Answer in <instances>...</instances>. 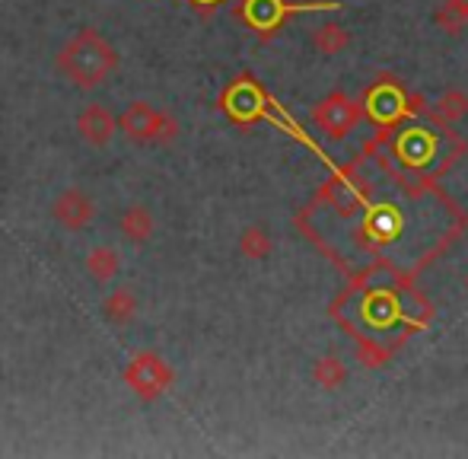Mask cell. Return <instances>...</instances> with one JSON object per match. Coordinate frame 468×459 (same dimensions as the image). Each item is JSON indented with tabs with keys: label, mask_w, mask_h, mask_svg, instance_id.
I'll list each match as a JSON object with an SVG mask.
<instances>
[{
	"label": "cell",
	"mask_w": 468,
	"mask_h": 459,
	"mask_svg": "<svg viewBox=\"0 0 468 459\" xmlns=\"http://www.w3.org/2000/svg\"><path fill=\"white\" fill-rule=\"evenodd\" d=\"M293 10H338V4H290V0H242L239 19L261 38L274 36Z\"/></svg>",
	"instance_id": "cell-10"
},
{
	"label": "cell",
	"mask_w": 468,
	"mask_h": 459,
	"mask_svg": "<svg viewBox=\"0 0 468 459\" xmlns=\"http://www.w3.org/2000/svg\"><path fill=\"white\" fill-rule=\"evenodd\" d=\"M427 109H431V115H437L440 122L456 124L468 115V93H463V90H446V93H440L437 102H427Z\"/></svg>",
	"instance_id": "cell-16"
},
{
	"label": "cell",
	"mask_w": 468,
	"mask_h": 459,
	"mask_svg": "<svg viewBox=\"0 0 468 459\" xmlns=\"http://www.w3.org/2000/svg\"><path fill=\"white\" fill-rule=\"evenodd\" d=\"M465 287H468V278H465Z\"/></svg>",
	"instance_id": "cell-23"
},
{
	"label": "cell",
	"mask_w": 468,
	"mask_h": 459,
	"mask_svg": "<svg viewBox=\"0 0 468 459\" xmlns=\"http://www.w3.org/2000/svg\"><path fill=\"white\" fill-rule=\"evenodd\" d=\"M191 4H195L197 6V10H214V6H220L223 4V0H191Z\"/></svg>",
	"instance_id": "cell-21"
},
{
	"label": "cell",
	"mask_w": 468,
	"mask_h": 459,
	"mask_svg": "<svg viewBox=\"0 0 468 459\" xmlns=\"http://www.w3.org/2000/svg\"><path fill=\"white\" fill-rule=\"evenodd\" d=\"M313 379L322 386V390H341L347 379V367L341 364L335 354H328V358H319L313 367Z\"/></svg>",
	"instance_id": "cell-19"
},
{
	"label": "cell",
	"mask_w": 468,
	"mask_h": 459,
	"mask_svg": "<svg viewBox=\"0 0 468 459\" xmlns=\"http://www.w3.org/2000/svg\"><path fill=\"white\" fill-rule=\"evenodd\" d=\"M427 109V100L401 83V77L395 74H376L373 83L364 90V100H360V112H364L367 124L373 131L395 128L405 118L418 115Z\"/></svg>",
	"instance_id": "cell-5"
},
{
	"label": "cell",
	"mask_w": 468,
	"mask_h": 459,
	"mask_svg": "<svg viewBox=\"0 0 468 459\" xmlns=\"http://www.w3.org/2000/svg\"><path fill=\"white\" fill-rule=\"evenodd\" d=\"M102 316L109 319L112 326H128L131 319L137 316L134 291H128V287H115V291L102 300Z\"/></svg>",
	"instance_id": "cell-15"
},
{
	"label": "cell",
	"mask_w": 468,
	"mask_h": 459,
	"mask_svg": "<svg viewBox=\"0 0 468 459\" xmlns=\"http://www.w3.org/2000/svg\"><path fill=\"white\" fill-rule=\"evenodd\" d=\"M77 134H80L90 147H105V144H112V137L118 134V115H112L109 106H102V102H90V106L77 115Z\"/></svg>",
	"instance_id": "cell-12"
},
{
	"label": "cell",
	"mask_w": 468,
	"mask_h": 459,
	"mask_svg": "<svg viewBox=\"0 0 468 459\" xmlns=\"http://www.w3.org/2000/svg\"><path fill=\"white\" fill-rule=\"evenodd\" d=\"M360 122H364L360 100L341 93V90L328 93L325 100H319L313 106V124L328 137V141H341V137H347Z\"/></svg>",
	"instance_id": "cell-9"
},
{
	"label": "cell",
	"mask_w": 468,
	"mask_h": 459,
	"mask_svg": "<svg viewBox=\"0 0 468 459\" xmlns=\"http://www.w3.org/2000/svg\"><path fill=\"white\" fill-rule=\"evenodd\" d=\"M173 367L160 358L156 351H141L134 354V360L124 370V383L131 386L137 399L144 402H156L160 396H166L169 386H173Z\"/></svg>",
	"instance_id": "cell-8"
},
{
	"label": "cell",
	"mask_w": 468,
	"mask_h": 459,
	"mask_svg": "<svg viewBox=\"0 0 468 459\" xmlns=\"http://www.w3.org/2000/svg\"><path fill=\"white\" fill-rule=\"evenodd\" d=\"M446 4H450L452 10H456V13H463V16L468 19V0H446Z\"/></svg>",
	"instance_id": "cell-22"
},
{
	"label": "cell",
	"mask_w": 468,
	"mask_h": 459,
	"mask_svg": "<svg viewBox=\"0 0 468 459\" xmlns=\"http://www.w3.org/2000/svg\"><path fill=\"white\" fill-rule=\"evenodd\" d=\"M118 131L134 144H169L179 137V122L169 112H163V109L137 100L122 109Z\"/></svg>",
	"instance_id": "cell-7"
},
{
	"label": "cell",
	"mask_w": 468,
	"mask_h": 459,
	"mask_svg": "<svg viewBox=\"0 0 468 459\" xmlns=\"http://www.w3.org/2000/svg\"><path fill=\"white\" fill-rule=\"evenodd\" d=\"M367 147L382 166L411 182L446 179L468 154V144L456 124L440 122L437 115H431V109L405 118L395 128L373 131Z\"/></svg>",
	"instance_id": "cell-3"
},
{
	"label": "cell",
	"mask_w": 468,
	"mask_h": 459,
	"mask_svg": "<svg viewBox=\"0 0 468 459\" xmlns=\"http://www.w3.org/2000/svg\"><path fill=\"white\" fill-rule=\"evenodd\" d=\"M296 230L338 272H392L418 278L468 230V214L440 182H411L360 147L332 166L296 214Z\"/></svg>",
	"instance_id": "cell-1"
},
{
	"label": "cell",
	"mask_w": 468,
	"mask_h": 459,
	"mask_svg": "<svg viewBox=\"0 0 468 459\" xmlns=\"http://www.w3.org/2000/svg\"><path fill=\"white\" fill-rule=\"evenodd\" d=\"M433 23H437L440 29L446 32V36H459V32H463L465 26H468V19L463 16V13H456V10H452L450 4H443L437 13H433Z\"/></svg>",
	"instance_id": "cell-20"
},
{
	"label": "cell",
	"mask_w": 468,
	"mask_h": 459,
	"mask_svg": "<svg viewBox=\"0 0 468 459\" xmlns=\"http://www.w3.org/2000/svg\"><path fill=\"white\" fill-rule=\"evenodd\" d=\"M220 109H223V112H227L229 118H233L236 124L278 122L290 137H296V141L309 144L306 131H303L296 122H290V118L278 109V102H274L271 96H268L265 90H261L259 83H255L249 74H246V77H239V80L229 83L227 93L220 96Z\"/></svg>",
	"instance_id": "cell-6"
},
{
	"label": "cell",
	"mask_w": 468,
	"mask_h": 459,
	"mask_svg": "<svg viewBox=\"0 0 468 459\" xmlns=\"http://www.w3.org/2000/svg\"><path fill=\"white\" fill-rule=\"evenodd\" d=\"M154 230H156V220H154V214H150V208H144V205L124 208L122 218H118V233H122V240L131 242V246L150 242L154 240Z\"/></svg>",
	"instance_id": "cell-13"
},
{
	"label": "cell",
	"mask_w": 468,
	"mask_h": 459,
	"mask_svg": "<svg viewBox=\"0 0 468 459\" xmlns=\"http://www.w3.org/2000/svg\"><path fill=\"white\" fill-rule=\"evenodd\" d=\"M328 316L351 336L364 367H386L437 316L433 300L392 272L347 274V284L328 304Z\"/></svg>",
	"instance_id": "cell-2"
},
{
	"label": "cell",
	"mask_w": 468,
	"mask_h": 459,
	"mask_svg": "<svg viewBox=\"0 0 468 459\" xmlns=\"http://www.w3.org/2000/svg\"><path fill=\"white\" fill-rule=\"evenodd\" d=\"M239 252L246 255V259H252V262H265L268 255L274 252L271 233H268L265 227H259V224L246 227V230L239 233Z\"/></svg>",
	"instance_id": "cell-17"
},
{
	"label": "cell",
	"mask_w": 468,
	"mask_h": 459,
	"mask_svg": "<svg viewBox=\"0 0 468 459\" xmlns=\"http://www.w3.org/2000/svg\"><path fill=\"white\" fill-rule=\"evenodd\" d=\"M55 70L77 90H96L118 70V48L93 26L80 29L55 55Z\"/></svg>",
	"instance_id": "cell-4"
},
{
	"label": "cell",
	"mask_w": 468,
	"mask_h": 459,
	"mask_svg": "<svg viewBox=\"0 0 468 459\" xmlns=\"http://www.w3.org/2000/svg\"><path fill=\"white\" fill-rule=\"evenodd\" d=\"M87 272L96 284H112L122 274V255L112 246H93L87 252Z\"/></svg>",
	"instance_id": "cell-14"
},
{
	"label": "cell",
	"mask_w": 468,
	"mask_h": 459,
	"mask_svg": "<svg viewBox=\"0 0 468 459\" xmlns=\"http://www.w3.org/2000/svg\"><path fill=\"white\" fill-rule=\"evenodd\" d=\"M51 218L64 230H70V233L87 230L96 220V201L90 198V192H83V188H64V192L51 201Z\"/></svg>",
	"instance_id": "cell-11"
},
{
	"label": "cell",
	"mask_w": 468,
	"mask_h": 459,
	"mask_svg": "<svg viewBox=\"0 0 468 459\" xmlns=\"http://www.w3.org/2000/svg\"><path fill=\"white\" fill-rule=\"evenodd\" d=\"M347 45H351V32H347L345 26H338V23H325V26H319V29L313 32V48L322 51V55H328V58L341 55Z\"/></svg>",
	"instance_id": "cell-18"
}]
</instances>
